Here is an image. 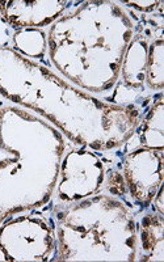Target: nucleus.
<instances>
[{"mask_svg": "<svg viewBox=\"0 0 164 262\" xmlns=\"http://www.w3.org/2000/svg\"><path fill=\"white\" fill-rule=\"evenodd\" d=\"M0 96L39 114L72 143L93 151L128 143L144 117L137 105L101 101L8 46L0 48Z\"/></svg>", "mask_w": 164, "mask_h": 262, "instance_id": "f257e3e1", "label": "nucleus"}, {"mask_svg": "<svg viewBox=\"0 0 164 262\" xmlns=\"http://www.w3.org/2000/svg\"><path fill=\"white\" fill-rule=\"evenodd\" d=\"M135 34L130 15L116 2H86L51 24V63L65 78L93 95H108Z\"/></svg>", "mask_w": 164, "mask_h": 262, "instance_id": "f03ea898", "label": "nucleus"}, {"mask_svg": "<svg viewBox=\"0 0 164 262\" xmlns=\"http://www.w3.org/2000/svg\"><path fill=\"white\" fill-rule=\"evenodd\" d=\"M65 148L45 119L18 106L0 109V224L50 201Z\"/></svg>", "mask_w": 164, "mask_h": 262, "instance_id": "7ed1b4c3", "label": "nucleus"}, {"mask_svg": "<svg viewBox=\"0 0 164 262\" xmlns=\"http://www.w3.org/2000/svg\"><path fill=\"white\" fill-rule=\"evenodd\" d=\"M54 261H137L134 214L105 194L58 205Z\"/></svg>", "mask_w": 164, "mask_h": 262, "instance_id": "20e7f679", "label": "nucleus"}, {"mask_svg": "<svg viewBox=\"0 0 164 262\" xmlns=\"http://www.w3.org/2000/svg\"><path fill=\"white\" fill-rule=\"evenodd\" d=\"M55 253V228L44 214L23 215L0 227L4 261H49Z\"/></svg>", "mask_w": 164, "mask_h": 262, "instance_id": "39448f33", "label": "nucleus"}, {"mask_svg": "<svg viewBox=\"0 0 164 262\" xmlns=\"http://www.w3.org/2000/svg\"><path fill=\"white\" fill-rule=\"evenodd\" d=\"M105 167L101 158L88 149L69 152L60 163L58 201L71 203L98 193L104 186Z\"/></svg>", "mask_w": 164, "mask_h": 262, "instance_id": "423d86ee", "label": "nucleus"}, {"mask_svg": "<svg viewBox=\"0 0 164 262\" xmlns=\"http://www.w3.org/2000/svg\"><path fill=\"white\" fill-rule=\"evenodd\" d=\"M122 176L133 201L142 207H149L163 186V151L145 147L131 151L124 159Z\"/></svg>", "mask_w": 164, "mask_h": 262, "instance_id": "0eeeda50", "label": "nucleus"}, {"mask_svg": "<svg viewBox=\"0 0 164 262\" xmlns=\"http://www.w3.org/2000/svg\"><path fill=\"white\" fill-rule=\"evenodd\" d=\"M69 6V2H0V16L16 29H37L57 21Z\"/></svg>", "mask_w": 164, "mask_h": 262, "instance_id": "6e6552de", "label": "nucleus"}, {"mask_svg": "<svg viewBox=\"0 0 164 262\" xmlns=\"http://www.w3.org/2000/svg\"><path fill=\"white\" fill-rule=\"evenodd\" d=\"M147 38L149 37L142 29L137 34H134L131 42L129 43L122 60V66H121L119 78L122 79V83L117 88H121L135 97L140 91H144L145 81H146L147 54H149L150 45Z\"/></svg>", "mask_w": 164, "mask_h": 262, "instance_id": "1a4fd4ad", "label": "nucleus"}, {"mask_svg": "<svg viewBox=\"0 0 164 262\" xmlns=\"http://www.w3.org/2000/svg\"><path fill=\"white\" fill-rule=\"evenodd\" d=\"M137 224V258L142 262L164 261V219L159 212H147Z\"/></svg>", "mask_w": 164, "mask_h": 262, "instance_id": "9d476101", "label": "nucleus"}, {"mask_svg": "<svg viewBox=\"0 0 164 262\" xmlns=\"http://www.w3.org/2000/svg\"><path fill=\"white\" fill-rule=\"evenodd\" d=\"M164 98L159 96L135 130L140 147L164 151Z\"/></svg>", "mask_w": 164, "mask_h": 262, "instance_id": "9b49d317", "label": "nucleus"}, {"mask_svg": "<svg viewBox=\"0 0 164 262\" xmlns=\"http://www.w3.org/2000/svg\"><path fill=\"white\" fill-rule=\"evenodd\" d=\"M164 41L163 29L159 30L149 45L146 64V81L150 90L161 91L164 86Z\"/></svg>", "mask_w": 164, "mask_h": 262, "instance_id": "f8f14e48", "label": "nucleus"}, {"mask_svg": "<svg viewBox=\"0 0 164 262\" xmlns=\"http://www.w3.org/2000/svg\"><path fill=\"white\" fill-rule=\"evenodd\" d=\"M13 50L29 59H42L48 50L46 33L39 29H20L13 33Z\"/></svg>", "mask_w": 164, "mask_h": 262, "instance_id": "ddd939ff", "label": "nucleus"}, {"mask_svg": "<svg viewBox=\"0 0 164 262\" xmlns=\"http://www.w3.org/2000/svg\"><path fill=\"white\" fill-rule=\"evenodd\" d=\"M121 4L133 7V8L142 11V12H151V11H155L156 8H160L163 3L161 2H121Z\"/></svg>", "mask_w": 164, "mask_h": 262, "instance_id": "4468645a", "label": "nucleus"}, {"mask_svg": "<svg viewBox=\"0 0 164 262\" xmlns=\"http://www.w3.org/2000/svg\"><path fill=\"white\" fill-rule=\"evenodd\" d=\"M9 37H11V27L0 16V48H7Z\"/></svg>", "mask_w": 164, "mask_h": 262, "instance_id": "2eb2a0df", "label": "nucleus"}, {"mask_svg": "<svg viewBox=\"0 0 164 262\" xmlns=\"http://www.w3.org/2000/svg\"><path fill=\"white\" fill-rule=\"evenodd\" d=\"M152 203H154V209H155L156 212H159V214L164 215V207H163V186H161L160 189H159L158 194L155 195V198H154V201H152Z\"/></svg>", "mask_w": 164, "mask_h": 262, "instance_id": "dca6fc26", "label": "nucleus"}]
</instances>
